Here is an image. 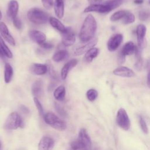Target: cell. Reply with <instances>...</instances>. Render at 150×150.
I'll return each instance as SVG.
<instances>
[{"mask_svg": "<svg viewBox=\"0 0 150 150\" xmlns=\"http://www.w3.org/2000/svg\"><path fill=\"white\" fill-rule=\"evenodd\" d=\"M97 30V22L92 15L85 18L79 33V39L83 43L88 42L94 38Z\"/></svg>", "mask_w": 150, "mask_h": 150, "instance_id": "6da1fadb", "label": "cell"}, {"mask_svg": "<svg viewBox=\"0 0 150 150\" xmlns=\"http://www.w3.org/2000/svg\"><path fill=\"white\" fill-rule=\"evenodd\" d=\"M27 17L29 21L36 25L46 23L50 18L47 12L38 8L29 9L27 13Z\"/></svg>", "mask_w": 150, "mask_h": 150, "instance_id": "7a4b0ae2", "label": "cell"}, {"mask_svg": "<svg viewBox=\"0 0 150 150\" xmlns=\"http://www.w3.org/2000/svg\"><path fill=\"white\" fill-rule=\"evenodd\" d=\"M43 117L46 124L57 130L63 131L66 128V124L52 112L46 113Z\"/></svg>", "mask_w": 150, "mask_h": 150, "instance_id": "3957f363", "label": "cell"}, {"mask_svg": "<svg viewBox=\"0 0 150 150\" xmlns=\"http://www.w3.org/2000/svg\"><path fill=\"white\" fill-rule=\"evenodd\" d=\"M23 122L20 115L15 112H12L7 117L5 124L4 128L6 129H16L18 127H22Z\"/></svg>", "mask_w": 150, "mask_h": 150, "instance_id": "277c9868", "label": "cell"}, {"mask_svg": "<svg viewBox=\"0 0 150 150\" xmlns=\"http://www.w3.org/2000/svg\"><path fill=\"white\" fill-rule=\"evenodd\" d=\"M116 122L121 129L125 131H128L131 125L130 120L128 114L123 108L118 110L116 116Z\"/></svg>", "mask_w": 150, "mask_h": 150, "instance_id": "5b68a950", "label": "cell"}, {"mask_svg": "<svg viewBox=\"0 0 150 150\" xmlns=\"http://www.w3.org/2000/svg\"><path fill=\"white\" fill-rule=\"evenodd\" d=\"M76 41V36L72 29L67 28L66 32L62 33V43L64 46H70Z\"/></svg>", "mask_w": 150, "mask_h": 150, "instance_id": "8992f818", "label": "cell"}, {"mask_svg": "<svg viewBox=\"0 0 150 150\" xmlns=\"http://www.w3.org/2000/svg\"><path fill=\"white\" fill-rule=\"evenodd\" d=\"M123 36L121 34H116L111 36L107 42V48L109 51L116 50L122 42Z\"/></svg>", "mask_w": 150, "mask_h": 150, "instance_id": "52a82bcc", "label": "cell"}, {"mask_svg": "<svg viewBox=\"0 0 150 150\" xmlns=\"http://www.w3.org/2000/svg\"><path fill=\"white\" fill-rule=\"evenodd\" d=\"M29 36L32 41L41 45L46 42V36L44 33L38 30H32L29 32Z\"/></svg>", "mask_w": 150, "mask_h": 150, "instance_id": "ba28073f", "label": "cell"}, {"mask_svg": "<svg viewBox=\"0 0 150 150\" xmlns=\"http://www.w3.org/2000/svg\"><path fill=\"white\" fill-rule=\"evenodd\" d=\"M97 42H98V39L97 38L92 39L91 40L87 42V43H86L84 45L77 48L74 52V55L80 56L84 53H86L90 49L94 47V46L97 44Z\"/></svg>", "mask_w": 150, "mask_h": 150, "instance_id": "9c48e42d", "label": "cell"}, {"mask_svg": "<svg viewBox=\"0 0 150 150\" xmlns=\"http://www.w3.org/2000/svg\"><path fill=\"white\" fill-rule=\"evenodd\" d=\"M111 11L109 8L106 6L104 4H91L90 5L86 7L84 10V12H96L101 13H108L110 12Z\"/></svg>", "mask_w": 150, "mask_h": 150, "instance_id": "30bf717a", "label": "cell"}, {"mask_svg": "<svg viewBox=\"0 0 150 150\" xmlns=\"http://www.w3.org/2000/svg\"><path fill=\"white\" fill-rule=\"evenodd\" d=\"M0 33L2 38L10 45L14 46L15 45V41L13 36L9 32L8 28L6 24L3 22H0Z\"/></svg>", "mask_w": 150, "mask_h": 150, "instance_id": "8fae6325", "label": "cell"}, {"mask_svg": "<svg viewBox=\"0 0 150 150\" xmlns=\"http://www.w3.org/2000/svg\"><path fill=\"white\" fill-rule=\"evenodd\" d=\"M54 144V142L52 138L47 136L43 137L39 143L38 150H52Z\"/></svg>", "mask_w": 150, "mask_h": 150, "instance_id": "7c38bea8", "label": "cell"}, {"mask_svg": "<svg viewBox=\"0 0 150 150\" xmlns=\"http://www.w3.org/2000/svg\"><path fill=\"white\" fill-rule=\"evenodd\" d=\"M146 32V28L143 24L139 25L136 30L137 42L139 47H143L145 46V36Z\"/></svg>", "mask_w": 150, "mask_h": 150, "instance_id": "4fadbf2b", "label": "cell"}, {"mask_svg": "<svg viewBox=\"0 0 150 150\" xmlns=\"http://www.w3.org/2000/svg\"><path fill=\"white\" fill-rule=\"evenodd\" d=\"M19 10V4L15 0H11L9 2L8 5L7 15L12 20L17 16Z\"/></svg>", "mask_w": 150, "mask_h": 150, "instance_id": "5bb4252c", "label": "cell"}, {"mask_svg": "<svg viewBox=\"0 0 150 150\" xmlns=\"http://www.w3.org/2000/svg\"><path fill=\"white\" fill-rule=\"evenodd\" d=\"M113 74L115 76L123 77H132L135 75L132 70L125 66H121L115 69L113 71Z\"/></svg>", "mask_w": 150, "mask_h": 150, "instance_id": "9a60e30c", "label": "cell"}, {"mask_svg": "<svg viewBox=\"0 0 150 150\" xmlns=\"http://www.w3.org/2000/svg\"><path fill=\"white\" fill-rule=\"evenodd\" d=\"M30 71L34 74L41 76L45 74L48 71V67L46 64L34 63L30 66Z\"/></svg>", "mask_w": 150, "mask_h": 150, "instance_id": "2e32d148", "label": "cell"}, {"mask_svg": "<svg viewBox=\"0 0 150 150\" xmlns=\"http://www.w3.org/2000/svg\"><path fill=\"white\" fill-rule=\"evenodd\" d=\"M77 62H78L76 59H73L69 60L63 66L60 72V76L62 80H65L66 79L69 71L77 65Z\"/></svg>", "mask_w": 150, "mask_h": 150, "instance_id": "e0dca14e", "label": "cell"}, {"mask_svg": "<svg viewBox=\"0 0 150 150\" xmlns=\"http://www.w3.org/2000/svg\"><path fill=\"white\" fill-rule=\"evenodd\" d=\"M77 139L87 148L90 149L91 145V141L89 135H88L85 129L82 128L80 129L79 134V138Z\"/></svg>", "mask_w": 150, "mask_h": 150, "instance_id": "ac0fdd59", "label": "cell"}, {"mask_svg": "<svg viewBox=\"0 0 150 150\" xmlns=\"http://www.w3.org/2000/svg\"><path fill=\"white\" fill-rule=\"evenodd\" d=\"M54 10L56 15L60 19L64 16V4L63 0H55L53 3Z\"/></svg>", "mask_w": 150, "mask_h": 150, "instance_id": "d6986e66", "label": "cell"}, {"mask_svg": "<svg viewBox=\"0 0 150 150\" xmlns=\"http://www.w3.org/2000/svg\"><path fill=\"white\" fill-rule=\"evenodd\" d=\"M32 93L35 97L38 98L43 94V83L41 80L35 81L32 86Z\"/></svg>", "mask_w": 150, "mask_h": 150, "instance_id": "ffe728a7", "label": "cell"}, {"mask_svg": "<svg viewBox=\"0 0 150 150\" xmlns=\"http://www.w3.org/2000/svg\"><path fill=\"white\" fill-rule=\"evenodd\" d=\"M49 22L53 28L59 31L61 33L66 32L67 28L58 19L54 17H50Z\"/></svg>", "mask_w": 150, "mask_h": 150, "instance_id": "44dd1931", "label": "cell"}, {"mask_svg": "<svg viewBox=\"0 0 150 150\" xmlns=\"http://www.w3.org/2000/svg\"><path fill=\"white\" fill-rule=\"evenodd\" d=\"M68 56L69 52L66 50H59L54 53L52 59L55 62H60L66 59Z\"/></svg>", "mask_w": 150, "mask_h": 150, "instance_id": "7402d4cb", "label": "cell"}, {"mask_svg": "<svg viewBox=\"0 0 150 150\" xmlns=\"http://www.w3.org/2000/svg\"><path fill=\"white\" fill-rule=\"evenodd\" d=\"M98 52H99V50L98 48L97 47L91 48L85 53V55L84 57V61L87 63H90L92 62L93 60L97 56Z\"/></svg>", "mask_w": 150, "mask_h": 150, "instance_id": "603a6c76", "label": "cell"}, {"mask_svg": "<svg viewBox=\"0 0 150 150\" xmlns=\"http://www.w3.org/2000/svg\"><path fill=\"white\" fill-rule=\"evenodd\" d=\"M13 74V68L11 64L8 63H6L5 65L4 69V80L6 83H9L12 80Z\"/></svg>", "mask_w": 150, "mask_h": 150, "instance_id": "cb8c5ba5", "label": "cell"}, {"mask_svg": "<svg viewBox=\"0 0 150 150\" xmlns=\"http://www.w3.org/2000/svg\"><path fill=\"white\" fill-rule=\"evenodd\" d=\"M66 95V89L63 86H60L57 87L54 91V97L59 101H62Z\"/></svg>", "mask_w": 150, "mask_h": 150, "instance_id": "d4e9b609", "label": "cell"}, {"mask_svg": "<svg viewBox=\"0 0 150 150\" xmlns=\"http://www.w3.org/2000/svg\"><path fill=\"white\" fill-rule=\"evenodd\" d=\"M135 46L132 42H128L126 43L123 46L121 52L125 55L128 56L132 54L135 52Z\"/></svg>", "mask_w": 150, "mask_h": 150, "instance_id": "484cf974", "label": "cell"}, {"mask_svg": "<svg viewBox=\"0 0 150 150\" xmlns=\"http://www.w3.org/2000/svg\"><path fill=\"white\" fill-rule=\"evenodd\" d=\"M135 54V57L137 59V60L135 62V69L139 71L141 70L142 67V64H143V60L142 59L141 57V52L139 49L135 46V52H134Z\"/></svg>", "mask_w": 150, "mask_h": 150, "instance_id": "4316f807", "label": "cell"}, {"mask_svg": "<svg viewBox=\"0 0 150 150\" xmlns=\"http://www.w3.org/2000/svg\"><path fill=\"white\" fill-rule=\"evenodd\" d=\"M0 47L2 49V50L4 51L5 56L8 58H12V53L8 46L6 45L5 42H4V39H2V36L0 35Z\"/></svg>", "mask_w": 150, "mask_h": 150, "instance_id": "83f0119b", "label": "cell"}, {"mask_svg": "<svg viewBox=\"0 0 150 150\" xmlns=\"http://www.w3.org/2000/svg\"><path fill=\"white\" fill-rule=\"evenodd\" d=\"M123 0H109L104 3V4L107 6L110 11L114 10L122 4Z\"/></svg>", "mask_w": 150, "mask_h": 150, "instance_id": "f1b7e54d", "label": "cell"}, {"mask_svg": "<svg viewBox=\"0 0 150 150\" xmlns=\"http://www.w3.org/2000/svg\"><path fill=\"white\" fill-rule=\"evenodd\" d=\"M127 11L125 10H121V11H118L115 13H114L110 17V20L111 21H117L120 19H122L124 16L126 15L127 13Z\"/></svg>", "mask_w": 150, "mask_h": 150, "instance_id": "f546056e", "label": "cell"}, {"mask_svg": "<svg viewBox=\"0 0 150 150\" xmlns=\"http://www.w3.org/2000/svg\"><path fill=\"white\" fill-rule=\"evenodd\" d=\"M135 16L131 12L128 11L126 15L124 16V18L121 19L122 22L124 25H127L129 23H132L135 21Z\"/></svg>", "mask_w": 150, "mask_h": 150, "instance_id": "4dcf8cb0", "label": "cell"}, {"mask_svg": "<svg viewBox=\"0 0 150 150\" xmlns=\"http://www.w3.org/2000/svg\"><path fill=\"white\" fill-rule=\"evenodd\" d=\"M85 147L86 148L84 145H83L78 139L73 141L72 142H71V144H70L69 147L68 148L67 150H79L81 148ZM88 149V148H87Z\"/></svg>", "mask_w": 150, "mask_h": 150, "instance_id": "1f68e13d", "label": "cell"}, {"mask_svg": "<svg viewBox=\"0 0 150 150\" xmlns=\"http://www.w3.org/2000/svg\"><path fill=\"white\" fill-rule=\"evenodd\" d=\"M86 96L89 101H93L97 98L98 96V93L95 89H89L86 93Z\"/></svg>", "mask_w": 150, "mask_h": 150, "instance_id": "d6a6232c", "label": "cell"}, {"mask_svg": "<svg viewBox=\"0 0 150 150\" xmlns=\"http://www.w3.org/2000/svg\"><path fill=\"white\" fill-rule=\"evenodd\" d=\"M138 122H139L140 128H141V130L142 131V132L144 134H148V126H147V124H146L145 120L142 117H141V116L139 117Z\"/></svg>", "mask_w": 150, "mask_h": 150, "instance_id": "836d02e7", "label": "cell"}, {"mask_svg": "<svg viewBox=\"0 0 150 150\" xmlns=\"http://www.w3.org/2000/svg\"><path fill=\"white\" fill-rule=\"evenodd\" d=\"M54 108H55V110L57 111V112L60 116H62L63 117H67V112H66V110L60 104H57V103H55Z\"/></svg>", "mask_w": 150, "mask_h": 150, "instance_id": "e575fe53", "label": "cell"}, {"mask_svg": "<svg viewBox=\"0 0 150 150\" xmlns=\"http://www.w3.org/2000/svg\"><path fill=\"white\" fill-rule=\"evenodd\" d=\"M33 101H34V103H35V104L38 110V112L39 113V115L40 116H44V112H43V107L41 104V103H40L39 100H38V98L36 97H34L33 98Z\"/></svg>", "mask_w": 150, "mask_h": 150, "instance_id": "d590c367", "label": "cell"}, {"mask_svg": "<svg viewBox=\"0 0 150 150\" xmlns=\"http://www.w3.org/2000/svg\"><path fill=\"white\" fill-rule=\"evenodd\" d=\"M43 6L46 9H50L53 5V0H41Z\"/></svg>", "mask_w": 150, "mask_h": 150, "instance_id": "8d00e7d4", "label": "cell"}, {"mask_svg": "<svg viewBox=\"0 0 150 150\" xmlns=\"http://www.w3.org/2000/svg\"><path fill=\"white\" fill-rule=\"evenodd\" d=\"M149 17V13L146 11H141L139 12V18L142 21H146Z\"/></svg>", "mask_w": 150, "mask_h": 150, "instance_id": "74e56055", "label": "cell"}, {"mask_svg": "<svg viewBox=\"0 0 150 150\" xmlns=\"http://www.w3.org/2000/svg\"><path fill=\"white\" fill-rule=\"evenodd\" d=\"M12 21H13V25L15 26V27L18 29H21L22 28V22H21V19L18 16H16Z\"/></svg>", "mask_w": 150, "mask_h": 150, "instance_id": "f35d334b", "label": "cell"}, {"mask_svg": "<svg viewBox=\"0 0 150 150\" xmlns=\"http://www.w3.org/2000/svg\"><path fill=\"white\" fill-rule=\"evenodd\" d=\"M125 56H126L121 50L118 55V58H117V61L118 64H123L125 62Z\"/></svg>", "mask_w": 150, "mask_h": 150, "instance_id": "ab89813d", "label": "cell"}, {"mask_svg": "<svg viewBox=\"0 0 150 150\" xmlns=\"http://www.w3.org/2000/svg\"><path fill=\"white\" fill-rule=\"evenodd\" d=\"M147 85L150 88V59L147 62Z\"/></svg>", "mask_w": 150, "mask_h": 150, "instance_id": "60d3db41", "label": "cell"}, {"mask_svg": "<svg viewBox=\"0 0 150 150\" xmlns=\"http://www.w3.org/2000/svg\"><path fill=\"white\" fill-rule=\"evenodd\" d=\"M40 46L41 47H42L43 49H51L53 47V45L50 43H48V42H45L43 43V44H42L41 45H40Z\"/></svg>", "mask_w": 150, "mask_h": 150, "instance_id": "b9f144b4", "label": "cell"}, {"mask_svg": "<svg viewBox=\"0 0 150 150\" xmlns=\"http://www.w3.org/2000/svg\"><path fill=\"white\" fill-rule=\"evenodd\" d=\"M19 109H20V110H21L23 114H26V115L29 114V113H30L29 110L26 106H25L24 105H20V106H19Z\"/></svg>", "mask_w": 150, "mask_h": 150, "instance_id": "7bdbcfd3", "label": "cell"}, {"mask_svg": "<svg viewBox=\"0 0 150 150\" xmlns=\"http://www.w3.org/2000/svg\"><path fill=\"white\" fill-rule=\"evenodd\" d=\"M88 1L91 4H97L100 3L102 1V0H88Z\"/></svg>", "mask_w": 150, "mask_h": 150, "instance_id": "ee69618b", "label": "cell"}, {"mask_svg": "<svg viewBox=\"0 0 150 150\" xmlns=\"http://www.w3.org/2000/svg\"><path fill=\"white\" fill-rule=\"evenodd\" d=\"M5 53H4V51L2 50V49L0 47V58H1V59H5Z\"/></svg>", "mask_w": 150, "mask_h": 150, "instance_id": "f6af8a7d", "label": "cell"}, {"mask_svg": "<svg viewBox=\"0 0 150 150\" xmlns=\"http://www.w3.org/2000/svg\"><path fill=\"white\" fill-rule=\"evenodd\" d=\"M143 2H144L143 0H134V2L136 4H141L143 3Z\"/></svg>", "mask_w": 150, "mask_h": 150, "instance_id": "bcb514c9", "label": "cell"}, {"mask_svg": "<svg viewBox=\"0 0 150 150\" xmlns=\"http://www.w3.org/2000/svg\"><path fill=\"white\" fill-rule=\"evenodd\" d=\"M79 150H88L87 148H85V147H83V148H80V149H79Z\"/></svg>", "mask_w": 150, "mask_h": 150, "instance_id": "7dc6e473", "label": "cell"}, {"mask_svg": "<svg viewBox=\"0 0 150 150\" xmlns=\"http://www.w3.org/2000/svg\"><path fill=\"white\" fill-rule=\"evenodd\" d=\"M1 19H2V13H1V12L0 11V21L1 20Z\"/></svg>", "mask_w": 150, "mask_h": 150, "instance_id": "c3c4849f", "label": "cell"}, {"mask_svg": "<svg viewBox=\"0 0 150 150\" xmlns=\"http://www.w3.org/2000/svg\"><path fill=\"white\" fill-rule=\"evenodd\" d=\"M92 150H99L98 148H94V149H93Z\"/></svg>", "mask_w": 150, "mask_h": 150, "instance_id": "681fc988", "label": "cell"}, {"mask_svg": "<svg viewBox=\"0 0 150 150\" xmlns=\"http://www.w3.org/2000/svg\"><path fill=\"white\" fill-rule=\"evenodd\" d=\"M1 149V142H0V150Z\"/></svg>", "mask_w": 150, "mask_h": 150, "instance_id": "f907efd6", "label": "cell"}, {"mask_svg": "<svg viewBox=\"0 0 150 150\" xmlns=\"http://www.w3.org/2000/svg\"><path fill=\"white\" fill-rule=\"evenodd\" d=\"M149 4H150V0H149Z\"/></svg>", "mask_w": 150, "mask_h": 150, "instance_id": "816d5d0a", "label": "cell"}]
</instances>
